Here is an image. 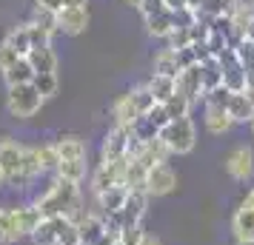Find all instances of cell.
Returning a JSON list of instances; mask_svg holds the SVG:
<instances>
[{
  "instance_id": "2",
  "label": "cell",
  "mask_w": 254,
  "mask_h": 245,
  "mask_svg": "<svg viewBox=\"0 0 254 245\" xmlns=\"http://www.w3.org/2000/svg\"><path fill=\"white\" fill-rule=\"evenodd\" d=\"M151 108H154V97L146 89V83H140V86L128 89L126 94H120L112 103V123L123 126V129H134V123L143 114H149Z\"/></svg>"
},
{
  "instance_id": "56",
  "label": "cell",
  "mask_w": 254,
  "mask_h": 245,
  "mask_svg": "<svg viewBox=\"0 0 254 245\" xmlns=\"http://www.w3.org/2000/svg\"><path fill=\"white\" fill-rule=\"evenodd\" d=\"M117 245H123V243H117Z\"/></svg>"
},
{
  "instance_id": "17",
  "label": "cell",
  "mask_w": 254,
  "mask_h": 245,
  "mask_svg": "<svg viewBox=\"0 0 254 245\" xmlns=\"http://www.w3.org/2000/svg\"><path fill=\"white\" fill-rule=\"evenodd\" d=\"M169 157H172V151L166 148V143H163L160 137L140 143L137 154H134V160H137V163H143L146 168H154V165H160V163H169Z\"/></svg>"
},
{
  "instance_id": "4",
  "label": "cell",
  "mask_w": 254,
  "mask_h": 245,
  "mask_svg": "<svg viewBox=\"0 0 254 245\" xmlns=\"http://www.w3.org/2000/svg\"><path fill=\"white\" fill-rule=\"evenodd\" d=\"M160 140L166 143V148L177 157H186V154L194 151L197 146V123L191 117H180V120H172L166 129L160 131Z\"/></svg>"
},
{
  "instance_id": "52",
  "label": "cell",
  "mask_w": 254,
  "mask_h": 245,
  "mask_svg": "<svg viewBox=\"0 0 254 245\" xmlns=\"http://www.w3.org/2000/svg\"><path fill=\"white\" fill-rule=\"evenodd\" d=\"M234 245H254V240H234Z\"/></svg>"
},
{
  "instance_id": "38",
  "label": "cell",
  "mask_w": 254,
  "mask_h": 245,
  "mask_svg": "<svg viewBox=\"0 0 254 245\" xmlns=\"http://www.w3.org/2000/svg\"><path fill=\"white\" fill-rule=\"evenodd\" d=\"M234 57L246 66L249 77H254V43H252V40H246V37H243L240 43L234 46Z\"/></svg>"
},
{
  "instance_id": "16",
  "label": "cell",
  "mask_w": 254,
  "mask_h": 245,
  "mask_svg": "<svg viewBox=\"0 0 254 245\" xmlns=\"http://www.w3.org/2000/svg\"><path fill=\"white\" fill-rule=\"evenodd\" d=\"M226 111H229V117L234 120V126H249V123L254 120V97L249 92L231 94Z\"/></svg>"
},
{
  "instance_id": "5",
  "label": "cell",
  "mask_w": 254,
  "mask_h": 245,
  "mask_svg": "<svg viewBox=\"0 0 254 245\" xmlns=\"http://www.w3.org/2000/svg\"><path fill=\"white\" fill-rule=\"evenodd\" d=\"M43 94L35 89V83H26V86H14L6 92V111L14 120H32V117L43 108Z\"/></svg>"
},
{
  "instance_id": "12",
  "label": "cell",
  "mask_w": 254,
  "mask_h": 245,
  "mask_svg": "<svg viewBox=\"0 0 254 245\" xmlns=\"http://www.w3.org/2000/svg\"><path fill=\"white\" fill-rule=\"evenodd\" d=\"M174 83H177V92L186 94V97H189L194 105L203 103V97H206V86H203V69H200V63H197V66H191V69L177 71Z\"/></svg>"
},
{
  "instance_id": "35",
  "label": "cell",
  "mask_w": 254,
  "mask_h": 245,
  "mask_svg": "<svg viewBox=\"0 0 254 245\" xmlns=\"http://www.w3.org/2000/svg\"><path fill=\"white\" fill-rule=\"evenodd\" d=\"M35 89L43 94V100H52V97H58L60 92V77L58 71H52V74H35Z\"/></svg>"
},
{
  "instance_id": "51",
  "label": "cell",
  "mask_w": 254,
  "mask_h": 245,
  "mask_svg": "<svg viewBox=\"0 0 254 245\" xmlns=\"http://www.w3.org/2000/svg\"><path fill=\"white\" fill-rule=\"evenodd\" d=\"M123 3H126V6H131V9H140V3H143V0H123Z\"/></svg>"
},
{
  "instance_id": "43",
  "label": "cell",
  "mask_w": 254,
  "mask_h": 245,
  "mask_svg": "<svg viewBox=\"0 0 254 245\" xmlns=\"http://www.w3.org/2000/svg\"><path fill=\"white\" fill-rule=\"evenodd\" d=\"M143 237H146L143 225H134V228H120V243H123V245H140Z\"/></svg>"
},
{
  "instance_id": "36",
  "label": "cell",
  "mask_w": 254,
  "mask_h": 245,
  "mask_svg": "<svg viewBox=\"0 0 254 245\" xmlns=\"http://www.w3.org/2000/svg\"><path fill=\"white\" fill-rule=\"evenodd\" d=\"M163 105H166V111H169V117H172V120H180V117H191V108H194V103H191L186 94H180V92L174 94L169 103H163Z\"/></svg>"
},
{
  "instance_id": "1",
  "label": "cell",
  "mask_w": 254,
  "mask_h": 245,
  "mask_svg": "<svg viewBox=\"0 0 254 245\" xmlns=\"http://www.w3.org/2000/svg\"><path fill=\"white\" fill-rule=\"evenodd\" d=\"M32 205L40 208L43 217H69L71 222H77V220L86 217L80 186H77V183H66V180H60V177H55L46 186V191L32 199Z\"/></svg>"
},
{
  "instance_id": "20",
  "label": "cell",
  "mask_w": 254,
  "mask_h": 245,
  "mask_svg": "<svg viewBox=\"0 0 254 245\" xmlns=\"http://www.w3.org/2000/svg\"><path fill=\"white\" fill-rule=\"evenodd\" d=\"M26 60H29V66L35 69V74H52V71H58V66H60L58 51H55L52 46L32 49V51L26 54Z\"/></svg>"
},
{
  "instance_id": "13",
  "label": "cell",
  "mask_w": 254,
  "mask_h": 245,
  "mask_svg": "<svg viewBox=\"0 0 254 245\" xmlns=\"http://www.w3.org/2000/svg\"><path fill=\"white\" fill-rule=\"evenodd\" d=\"M89 23H92L89 6H77V9H63V12H58V32L60 35L77 37L89 29Z\"/></svg>"
},
{
  "instance_id": "21",
  "label": "cell",
  "mask_w": 254,
  "mask_h": 245,
  "mask_svg": "<svg viewBox=\"0 0 254 245\" xmlns=\"http://www.w3.org/2000/svg\"><path fill=\"white\" fill-rule=\"evenodd\" d=\"M32 151H35V163H37V171H40V174H55V171H58L60 154H58L55 140L52 143H37V146H32Z\"/></svg>"
},
{
  "instance_id": "10",
  "label": "cell",
  "mask_w": 254,
  "mask_h": 245,
  "mask_svg": "<svg viewBox=\"0 0 254 245\" xmlns=\"http://www.w3.org/2000/svg\"><path fill=\"white\" fill-rule=\"evenodd\" d=\"M174 188H177V171H174L169 163H160L154 165V168H149V174H146V186H143V191L151 197H169Z\"/></svg>"
},
{
  "instance_id": "29",
  "label": "cell",
  "mask_w": 254,
  "mask_h": 245,
  "mask_svg": "<svg viewBox=\"0 0 254 245\" xmlns=\"http://www.w3.org/2000/svg\"><path fill=\"white\" fill-rule=\"evenodd\" d=\"M86 174H89V163H86V160L60 163V165H58V171H55V177L66 180V183H77V186H80L83 180H86Z\"/></svg>"
},
{
  "instance_id": "45",
  "label": "cell",
  "mask_w": 254,
  "mask_h": 245,
  "mask_svg": "<svg viewBox=\"0 0 254 245\" xmlns=\"http://www.w3.org/2000/svg\"><path fill=\"white\" fill-rule=\"evenodd\" d=\"M117 243H120V231H115V228H106V234L94 245H117Z\"/></svg>"
},
{
  "instance_id": "22",
  "label": "cell",
  "mask_w": 254,
  "mask_h": 245,
  "mask_svg": "<svg viewBox=\"0 0 254 245\" xmlns=\"http://www.w3.org/2000/svg\"><path fill=\"white\" fill-rule=\"evenodd\" d=\"M77 228H80V240L83 243L94 245L106 234V220L97 214V211H86V217L77 220Z\"/></svg>"
},
{
  "instance_id": "30",
  "label": "cell",
  "mask_w": 254,
  "mask_h": 245,
  "mask_svg": "<svg viewBox=\"0 0 254 245\" xmlns=\"http://www.w3.org/2000/svg\"><path fill=\"white\" fill-rule=\"evenodd\" d=\"M200 69H203V86H206V92L223 86V63H220V57L203 60V63H200Z\"/></svg>"
},
{
  "instance_id": "40",
  "label": "cell",
  "mask_w": 254,
  "mask_h": 245,
  "mask_svg": "<svg viewBox=\"0 0 254 245\" xmlns=\"http://www.w3.org/2000/svg\"><path fill=\"white\" fill-rule=\"evenodd\" d=\"M29 37H32V49H46V46H52V37L55 35L35 23H29Z\"/></svg>"
},
{
  "instance_id": "11",
  "label": "cell",
  "mask_w": 254,
  "mask_h": 245,
  "mask_svg": "<svg viewBox=\"0 0 254 245\" xmlns=\"http://www.w3.org/2000/svg\"><path fill=\"white\" fill-rule=\"evenodd\" d=\"M220 63H223V86H226L231 94L246 92V89H249V71H246V66H243L240 60L234 57V49L226 51V54L220 57Z\"/></svg>"
},
{
  "instance_id": "54",
  "label": "cell",
  "mask_w": 254,
  "mask_h": 245,
  "mask_svg": "<svg viewBox=\"0 0 254 245\" xmlns=\"http://www.w3.org/2000/svg\"><path fill=\"white\" fill-rule=\"evenodd\" d=\"M249 129H252V137H254V120H252V123H249Z\"/></svg>"
},
{
  "instance_id": "8",
  "label": "cell",
  "mask_w": 254,
  "mask_h": 245,
  "mask_svg": "<svg viewBox=\"0 0 254 245\" xmlns=\"http://www.w3.org/2000/svg\"><path fill=\"white\" fill-rule=\"evenodd\" d=\"M223 168H226V174L234 183H252L254 180V148L252 146H234L226 154Z\"/></svg>"
},
{
  "instance_id": "39",
  "label": "cell",
  "mask_w": 254,
  "mask_h": 245,
  "mask_svg": "<svg viewBox=\"0 0 254 245\" xmlns=\"http://www.w3.org/2000/svg\"><path fill=\"white\" fill-rule=\"evenodd\" d=\"M17 60H23V54H17L6 40H0V74H3V71H9Z\"/></svg>"
},
{
  "instance_id": "44",
  "label": "cell",
  "mask_w": 254,
  "mask_h": 245,
  "mask_svg": "<svg viewBox=\"0 0 254 245\" xmlns=\"http://www.w3.org/2000/svg\"><path fill=\"white\" fill-rule=\"evenodd\" d=\"M35 6H43V9H49V12H63L66 9V0H35Z\"/></svg>"
},
{
  "instance_id": "18",
  "label": "cell",
  "mask_w": 254,
  "mask_h": 245,
  "mask_svg": "<svg viewBox=\"0 0 254 245\" xmlns=\"http://www.w3.org/2000/svg\"><path fill=\"white\" fill-rule=\"evenodd\" d=\"M126 197H128V188L126 186L109 188V191H103V194H97V197H94V211L106 220V217H112V214H117V211L123 208Z\"/></svg>"
},
{
  "instance_id": "25",
  "label": "cell",
  "mask_w": 254,
  "mask_h": 245,
  "mask_svg": "<svg viewBox=\"0 0 254 245\" xmlns=\"http://www.w3.org/2000/svg\"><path fill=\"white\" fill-rule=\"evenodd\" d=\"M146 89L151 92L154 103H169L177 94V83H174V77H166V74H151L146 80Z\"/></svg>"
},
{
  "instance_id": "26",
  "label": "cell",
  "mask_w": 254,
  "mask_h": 245,
  "mask_svg": "<svg viewBox=\"0 0 254 245\" xmlns=\"http://www.w3.org/2000/svg\"><path fill=\"white\" fill-rule=\"evenodd\" d=\"M231 234L234 240H254V211L252 208H237L231 214Z\"/></svg>"
},
{
  "instance_id": "9",
  "label": "cell",
  "mask_w": 254,
  "mask_h": 245,
  "mask_svg": "<svg viewBox=\"0 0 254 245\" xmlns=\"http://www.w3.org/2000/svg\"><path fill=\"white\" fill-rule=\"evenodd\" d=\"M123 171H126V160L120 163H97L92 174H89V188H92V197L103 194L109 188L123 186Z\"/></svg>"
},
{
  "instance_id": "33",
  "label": "cell",
  "mask_w": 254,
  "mask_h": 245,
  "mask_svg": "<svg viewBox=\"0 0 254 245\" xmlns=\"http://www.w3.org/2000/svg\"><path fill=\"white\" fill-rule=\"evenodd\" d=\"M17 211H20V225H23V234H26V237H32V234L37 231V225L46 220V217L40 214V208H35L32 202H26V205H17Z\"/></svg>"
},
{
  "instance_id": "49",
  "label": "cell",
  "mask_w": 254,
  "mask_h": 245,
  "mask_svg": "<svg viewBox=\"0 0 254 245\" xmlns=\"http://www.w3.org/2000/svg\"><path fill=\"white\" fill-rule=\"evenodd\" d=\"M246 40H252L254 43V17L249 20V26H246Z\"/></svg>"
},
{
  "instance_id": "50",
  "label": "cell",
  "mask_w": 254,
  "mask_h": 245,
  "mask_svg": "<svg viewBox=\"0 0 254 245\" xmlns=\"http://www.w3.org/2000/svg\"><path fill=\"white\" fill-rule=\"evenodd\" d=\"M186 6L194 9V12H200V9H203V0H186Z\"/></svg>"
},
{
  "instance_id": "47",
  "label": "cell",
  "mask_w": 254,
  "mask_h": 245,
  "mask_svg": "<svg viewBox=\"0 0 254 245\" xmlns=\"http://www.w3.org/2000/svg\"><path fill=\"white\" fill-rule=\"evenodd\" d=\"M240 205H243V208H252V211H254V186L249 188V191H246V197H243Z\"/></svg>"
},
{
  "instance_id": "24",
  "label": "cell",
  "mask_w": 254,
  "mask_h": 245,
  "mask_svg": "<svg viewBox=\"0 0 254 245\" xmlns=\"http://www.w3.org/2000/svg\"><path fill=\"white\" fill-rule=\"evenodd\" d=\"M180 63H177V51L169 46H163L160 51H154L151 57V74H166V77H177Z\"/></svg>"
},
{
  "instance_id": "15",
  "label": "cell",
  "mask_w": 254,
  "mask_h": 245,
  "mask_svg": "<svg viewBox=\"0 0 254 245\" xmlns=\"http://www.w3.org/2000/svg\"><path fill=\"white\" fill-rule=\"evenodd\" d=\"M203 126L211 137H223L234 129V120L229 117V111L223 105H203Z\"/></svg>"
},
{
  "instance_id": "53",
  "label": "cell",
  "mask_w": 254,
  "mask_h": 245,
  "mask_svg": "<svg viewBox=\"0 0 254 245\" xmlns=\"http://www.w3.org/2000/svg\"><path fill=\"white\" fill-rule=\"evenodd\" d=\"M6 186V177H3V171H0V188Z\"/></svg>"
},
{
  "instance_id": "48",
  "label": "cell",
  "mask_w": 254,
  "mask_h": 245,
  "mask_svg": "<svg viewBox=\"0 0 254 245\" xmlns=\"http://www.w3.org/2000/svg\"><path fill=\"white\" fill-rule=\"evenodd\" d=\"M140 245H163L160 237H154V234H146L143 240H140Z\"/></svg>"
},
{
  "instance_id": "6",
  "label": "cell",
  "mask_w": 254,
  "mask_h": 245,
  "mask_svg": "<svg viewBox=\"0 0 254 245\" xmlns=\"http://www.w3.org/2000/svg\"><path fill=\"white\" fill-rule=\"evenodd\" d=\"M146 208H149V194L146 191H128L123 208L106 217V228H134V225H143V217H146Z\"/></svg>"
},
{
  "instance_id": "41",
  "label": "cell",
  "mask_w": 254,
  "mask_h": 245,
  "mask_svg": "<svg viewBox=\"0 0 254 245\" xmlns=\"http://www.w3.org/2000/svg\"><path fill=\"white\" fill-rule=\"evenodd\" d=\"M166 46L177 51V49H189V46H194V43H191V35H189V29H174L172 37L166 40Z\"/></svg>"
},
{
  "instance_id": "55",
  "label": "cell",
  "mask_w": 254,
  "mask_h": 245,
  "mask_svg": "<svg viewBox=\"0 0 254 245\" xmlns=\"http://www.w3.org/2000/svg\"><path fill=\"white\" fill-rule=\"evenodd\" d=\"M80 245H89V243H80Z\"/></svg>"
},
{
  "instance_id": "32",
  "label": "cell",
  "mask_w": 254,
  "mask_h": 245,
  "mask_svg": "<svg viewBox=\"0 0 254 245\" xmlns=\"http://www.w3.org/2000/svg\"><path fill=\"white\" fill-rule=\"evenodd\" d=\"M80 228L69 217H58V245H80Z\"/></svg>"
},
{
  "instance_id": "31",
  "label": "cell",
  "mask_w": 254,
  "mask_h": 245,
  "mask_svg": "<svg viewBox=\"0 0 254 245\" xmlns=\"http://www.w3.org/2000/svg\"><path fill=\"white\" fill-rule=\"evenodd\" d=\"M29 240L35 245H58V217H46Z\"/></svg>"
},
{
  "instance_id": "23",
  "label": "cell",
  "mask_w": 254,
  "mask_h": 245,
  "mask_svg": "<svg viewBox=\"0 0 254 245\" xmlns=\"http://www.w3.org/2000/svg\"><path fill=\"white\" fill-rule=\"evenodd\" d=\"M143 23H146L149 37H154V40H169L172 32L177 29V23H174V12H163V14H154V17H146Z\"/></svg>"
},
{
  "instance_id": "28",
  "label": "cell",
  "mask_w": 254,
  "mask_h": 245,
  "mask_svg": "<svg viewBox=\"0 0 254 245\" xmlns=\"http://www.w3.org/2000/svg\"><path fill=\"white\" fill-rule=\"evenodd\" d=\"M9 46L17 51V54H29L32 51V37H29V23H17V26H12L9 32H6V37H3Z\"/></svg>"
},
{
  "instance_id": "27",
  "label": "cell",
  "mask_w": 254,
  "mask_h": 245,
  "mask_svg": "<svg viewBox=\"0 0 254 245\" xmlns=\"http://www.w3.org/2000/svg\"><path fill=\"white\" fill-rule=\"evenodd\" d=\"M35 80V69L29 66V60H17L9 71H3V83H6V89H14V86H26V83Z\"/></svg>"
},
{
  "instance_id": "14",
  "label": "cell",
  "mask_w": 254,
  "mask_h": 245,
  "mask_svg": "<svg viewBox=\"0 0 254 245\" xmlns=\"http://www.w3.org/2000/svg\"><path fill=\"white\" fill-rule=\"evenodd\" d=\"M26 234L20 225V211L17 205H0V245L20 243Z\"/></svg>"
},
{
  "instance_id": "42",
  "label": "cell",
  "mask_w": 254,
  "mask_h": 245,
  "mask_svg": "<svg viewBox=\"0 0 254 245\" xmlns=\"http://www.w3.org/2000/svg\"><path fill=\"white\" fill-rule=\"evenodd\" d=\"M140 14H143V20H146V17H154V14H163V12H169V9H166V3H163V0H143V3H140V9H137Z\"/></svg>"
},
{
  "instance_id": "34",
  "label": "cell",
  "mask_w": 254,
  "mask_h": 245,
  "mask_svg": "<svg viewBox=\"0 0 254 245\" xmlns=\"http://www.w3.org/2000/svg\"><path fill=\"white\" fill-rule=\"evenodd\" d=\"M231 12H234V0H203V9H200V14L208 20L229 17Z\"/></svg>"
},
{
  "instance_id": "46",
  "label": "cell",
  "mask_w": 254,
  "mask_h": 245,
  "mask_svg": "<svg viewBox=\"0 0 254 245\" xmlns=\"http://www.w3.org/2000/svg\"><path fill=\"white\" fill-rule=\"evenodd\" d=\"M163 3H166L169 12H180V9H186V0H163Z\"/></svg>"
},
{
  "instance_id": "7",
  "label": "cell",
  "mask_w": 254,
  "mask_h": 245,
  "mask_svg": "<svg viewBox=\"0 0 254 245\" xmlns=\"http://www.w3.org/2000/svg\"><path fill=\"white\" fill-rule=\"evenodd\" d=\"M131 140H134V131L131 129L112 126V129L103 134V143H100V163H120V160H128Z\"/></svg>"
},
{
  "instance_id": "3",
  "label": "cell",
  "mask_w": 254,
  "mask_h": 245,
  "mask_svg": "<svg viewBox=\"0 0 254 245\" xmlns=\"http://www.w3.org/2000/svg\"><path fill=\"white\" fill-rule=\"evenodd\" d=\"M0 171L6 177V186H29L35 180L26 165L23 143L12 140V137H0Z\"/></svg>"
},
{
  "instance_id": "37",
  "label": "cell",
  "mask_w": 254,
  "mask_h": 245,
  "mask_svg": "<svg viewBox=\"0 0 254 245\" xmlns=\"http://www.w3.org/2000/svg\"><path fill=\"white\" fill-rule=\"evenodd\" d=\"M29 23H35V26H40V29L52 32V35H58V14L49 12V9H43V6H35V9H32Z\"/></svg>"
},
{
  "instance_id": "19",
  "label": "cell",
  "mask_w": 254,
  "mask_h": 245,
  "mask_svg": "<svg viewBox=\"0 0 254 245\" xmlns=\"http://www.w3.org/2000/svg\"><path fill=\"white\" fill-rule=\"evenodd\" d=\"M55 146H58L60 163H71V160H86L89 157V146L77 134H63V137L55 140Z\"/></svg>"
}]
</instances>
